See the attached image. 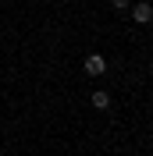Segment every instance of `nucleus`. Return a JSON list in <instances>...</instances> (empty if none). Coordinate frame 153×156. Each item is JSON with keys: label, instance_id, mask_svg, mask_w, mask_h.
<instances>
[{"label": "nucleus", "instance_id": "nucleus-4", "mask_svg": "<svg viewBox=\"0 0 153 156\" xmlns=\"http://www.w3.org/2000/svg\"><path fill=\"white\" fill-rule=\"evenodd\" d=\"M110 7H114V11H128V7H132V0H110Z\"/></svg>", "mask_w": 153, "mask_h": 156}, {"label": "nucleus", "instance_id": "nucleus-1", "mask_svg": "<svg viewBox=\"0 0 153 156\" xmlns=\"http://www.w3.org/2000/svg\"><path fill=\"white\" fill-rule=\"evenodd\" d=\"M82 71L86 75H93V78H100L107 71V60H103V53H89L86 60H82Z\"/></svg>", "mask_w": 153, "mask_h": 156}, {"label": "nucleus", "instance_id": "nucleus-3", "mask_svg": "<svg viewBox=\"0 0 153 156\" xmlns=\"http://www.w3.org/2000/svg\"><path fill=\"white\" fill-rule=\"evenodd\" d=\"M89 99H93V107H96V110H107V107H110V92H93Z\"/></svg>", "mask_w": 153, "mask_h": 156}, {"label": "nucleus", "instance_id": "nucleus-2", "mask_svg": "<svg viewBox=\"0 0 153 156\" xmlns=\"http://www.w3.org/2000/svg\"><path fill=\"white\" fill-rule=\"evenodd\" d=\"M128 11H132V18L139 21V25H146V21L153 18V7H150V0H139V4H132Z\"/></svg>", "mask_w": 153, "mask_h": 156}]
</instances>
